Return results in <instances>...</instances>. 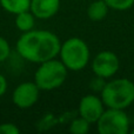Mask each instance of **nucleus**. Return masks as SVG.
Instances as JSON below:
<instances>
[{
    "label": "nucleus",
    "instance_id": "nucleus-1",
    "mask_svg": "<svg viewBox=\"0 0 134 134\" xmlns=\"http://www.w3.org/2000/svg\"><path fill=\"white\" fill-rule=\"evenodd\" d=\"M60 40L54 33L44 30L24 32L16 42V51L21 58L34 64L57 58L60 52Z\"/></svg>",
    "mask_w": 134,
    "mask_h": 134
},
{
    "label": "nucleus",
    "instance_id": "nucleus-2",
    "mask_svg": "<svg viewBox=\"0 0 134 134\" xmlns=\"http://www.w3.org/2000/svg\"><path fill=\"white\" fill-rule=\"evenodd\" d=\"M100 94V98L107 108L126 109L134 102V82L127 78L106 81V85Z\"/></svg>",
    "mask_w": 134,
    "mask_h": 134
},
{
    "label": "nucleus",
    "instance_id": "nucleus-3",
    "mask_svg": "<svg viewBox=\"0 0 134 134\" xmlns=\"http://www.w3.org/2000/svg\"><path fill=\"white\" fill-rule=\"evenodd\" d=\"M60 60L68 71L78 72L88 65L91 59L90 47L80 38H69L60 46Z\"/></svg>",
    "mask_w": 134,
    "mask_h": 134
},
{
    "label": "nucleus",
    "instance_id": "nucleus-4",
    "mask_svg": "<svg viewBox=\"0 0 134 134\" xmlns=\"http://www.w3.org/2000/svg\"><path fill=\"white\" fill-rule=\"evenodd\" d=\"M68 69L55 58L44 61L34 74V82L40 91H53L59 88L67 78Z\"/></svg>",
    "mask_w": 134,
    "mask_h": 134
},
{
    "label": "nucleus",
    "instance_id": "nucleus-5",
    "mask_svg": "<svg viewBox=\"0 0 134 134\" xmlns=\"http://www.w3.org/2000/svg\"><path fill=\"white\" fill-rule=\"evenodd\" d=\"M95 124L100 134H127L131 127L130 118L125 109L116 108L105 109Z\"/></svg>",
    "mask_w": 134,
    "mask_h": 134
},
{
    "label": "nucleus",
    "instance_id": "nucleus-6",
    "mask_svg": "<svg viewBox=\"0 0 134 134\" xmlns=\"http://www.w3.org/2000/svg\"><path fill=\"white\" fill-rule=\"evenodd\" d=\"M120 67L119 58L112 51L99 52L92 60V71L94 75L107 79L112 78L116 74Z\"/></svg>",
    "mask_w": 134,
    "mask_h": 134
},
{
    "label": "nucleus",
    "instance_id": "nucleus-7",
    "mask_svg": "<svg viewBox=\"0 0 134 134\" xmlns=\"http://www.w3.org/2000/svg\"><path fill=\"white\" fill-rule=\"evenodd\" d=\"M79 115L88 121L95 124L105 111V105L101 98L95 94H87L81 98L79 102Z\"/></svg>",
    "mask_w": 134,
    "mask_h": 134
},
{
    "label": "nucleus",
    "instance_id": "nucleus-8",
    "mask_svg": "<svg viewBox=\"0 0 134 134\" xmlns=\"http://www.w3.org/2000/svg\"><path fill=\"white\" fill-rule=\"evenodd\" d=\"M39 87L35 82H23L14 90L13 92V102L19 108H30L39 99Z\"/></svg>",
    "mask_w": 134,
    "mask_h": 134
},
{
    "label": "nucleus",
    "instance_id": "nucleus-9",
    "mask_svg": "<svg viewBox=\"0 0 134 134\" xmlns=\"http://www.w3.org/2000/svg\"><path fill=\"white\" fill-rule=\"evenodd\" d=\"M60 8V0H31L30 11L38 19H49Z\"/></svg>",
    "mask_w": 134,
    "mask_h": 134
},
{
    "label": "nucleus",
    "instance_id": "nucleus-10",
    "mask_svg": "<svg viewBox=\"0 0 134 134\" xmlns=\"http://www.w3.org/2000/svg\"><path fill=\"white\" fill-rule=\"evenodd\" d=\"M108 6L104 0H94L87 7V16L93 21H101L108 14Z\"/></svg>",
    "mask_w": 134,
    "mask_h": 134
},
{
    "label": "nucleus",
    "instance_id": "nucleus-11",
    "mask_svg": "<svg viewBox=\"0 0 134 134\" xmlns=\"http://www.w3.org/2000/svg\"><path fill=\"white\" fill-rule=\"evenodd\" d=\"M35 25V16L31 11H25L15 14V26L21 32H28L33 30Z\"/></svg>",
    "mask_w": 134,
    "mask_h": 134
},
{
    "label": "nucleus",
    "instance_id": "nucleus-12",
    "mask_svg": "<svg viewBox=\"0 0 134 134\" xmlns=\"http://www.w3.org/2000/svg\"><path fill=\"white\" fill-rule=\"evenodd\" d=\"M2 8L12 14L30 11L31 0H0Z\"/></svg>",
    "mask_w": 134,
    "mask_h": 134
},
{
    "label": "nucleus",
    "instance_id": "nucleus-13",
    "mask_svg": "<svg viewBox=\"0 0 134 134\" xmlns=\"http://www.w3.org/2000/svg\"><path fill=\"white\" fill-rule=\"evenodd\" d=\"M91 124L82 116L75 118L69 124V132L73 134H86L90 131Z\"/></svg>",
    "mask_w": 134,
    "mask_h": 134
},
{
    "label": "nucleus",
    "instance_id": "nucleus-14",
    "mask_svg": "<svg viewBox=\"0 0 134 134\" xmlns=\"http://www.w3.org/2000/svg\"><path fill=\"white\" fill-rule=\"evenodd\" d=\"M108 8L115 11H127L134 6V0H104Z\"/></svg>",
    "mask_w": 134,
    "mask_h": 134
},
{
    "label": "nucleus",
    "instance_id": "nucleus-15",
    "mask_svg": "<svg viewBox=\"0 0 134 134\" xmlns=\"http://www.w3.org/2000/svg\"><path fill=\"white\" fill-rule=\"evenodd\" d=\"M11 53V47L5 38L0 37V63H4Z\"/></svg>",
    "mask_w": 134,
    "mask_h": 134
},
{
    "label": "nucleus",
    "instance_id": "nucleus-16",
    "mask_svg": "<svg viewBox=\"0 0 134 134\" xmlns=\"http://www.w3.org/2000/svg\"><path fill=\"white\" fill-rule=\"evenodd\" d=\"M105 85H106V79L101 78V76H98V75H95L90 82L91 90L94 91V92H101L104 90Z\"/></svg>",
    "mask_w": 134,
    "mask_h": 134
},
{
    "label": "nucleus",
    "instance_id": "nucleus-17",
    "mask_svg": "<svg viewBox=\"0 0 134 134\" xmlns=\"http://www.w3.org/2000/svg\"><path fill=\"white\" fill-rule=\"evenodd\" d=\"M20 130L14 124H2L0 126V134H19Z\"/></svg>",
    "mask_w": 134,
    "mask_h": 134
},
{
    "label": "nucleus",
    "instance_id": "nucleus-18",
    "mask_svg": "<svg viewBox=\"0 0 134 134\" xmlns=\"http://www.w3.org/2000/svg\"><path fill=\"white\" fill-rule=\"evenodd\" d=\"M6 90H7V80L4 75L0 74V97L6 93Z\"/></svg>",
    "mask_w": 134,
    "mask_h": 134
},
{
    "label": "nucleus",
    "instance_id": "nucleus-19",
    "mask_svg": "<svg viewBox=\"0 0 134 134\" xmlns=\"http://www.w3.org/2000/svg\"><path fill=\"white\" fill-rule=\"evenodd\" d=\"M130 132H131V133H132V134H134V128H133V130H132V131H130Z\"/></svg>",
    "mask_w": 134,
    "mask_h": 134
}]
</instances>
